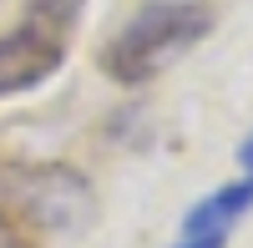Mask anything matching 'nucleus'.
Segmentation results:
<instances>
[{
  "mask_svg": "<svg viewBox=\"0 0 253 248\" xmlns=\"http://www.w3.org/2000/svg\"><path fill=\"white\" fill-rule=\"evenodd\" d=\"M238 167H243V172H253V132L238 142Z\"/></svg>",
  "mask_w": 253,
  "mask_h": 248,
  "instance_id": "obj_6",
  "label": "nucleus"
},
{
  "mask_svg": "<svg viewBox=\"0 0 253 248\" xmlns=\"http://www.w3.org/2000/svg\"><path fill=\"white\" fill-rule=\"evenodd\" d=\"M0 248H31L26 238H15V233H5V228H0Z\"/></svg>",
  "mask_w": 253,
  "mask_h": 248,
  "instance_id": "obj_7",
  "label": "nucleus"
},
{
  "mask_svg": "<svg viewBox=\"0 0 253 248\" xmlns=\"http://www.w3.org/2000/svg\"><path fill=\"white\" fill-rule=\"evenodd\" d=\"M81 0H36L20 26L0 31V101L36 91L46 76L61 71L71 51V26H76Z\"/></svg>",
  "mask_w": 253,
  "mask_h": 248,
  "instance_id": "obj_2",
  "label": "nucleus"
},
{
  "mask_svg": "<svg viewBox=\"0 0 253 248\" xmlns=\"http://www.w3.org/2000/svg\"><path fill=\"white\" fill-rule=\"evenodd\" d=\"M248 213H253V172L223 182V188H213V193H203L193 208L182 213L177 238H228Z\"/></svg>",
  "mask_w": 253,
  "mask_h": 248,
  "instance_id": "obj_3",
  "label": "nucleus"
},
{
  "mask_svg": "<svg viewBox=\"0 0 253 248\" xmlns=\"http://www.w3.org/2000/svg\"><path fill=\"white\" fill-rule=\"evenodd\" d=\"M213 26L218 10L208 0H142L101 46V71L117 86H147L172 61H182L198 41H208Z\"/></svg>",
  "mask_w": 253,
  "mask_h": 248,
  "instance_id": "obj_1",
  "label": "nucleus"
},
{
  "mask_svg": "<svg viewBox=\"0 0 253 248\" xmlns=\"http://www.w3.org/2000/svg\"><path fill=\"white\" fill-rule=\"evenodd\" d=\"M61 182H66V172L61 167H41V172H26V203L20 208L26 213H36L41 223H51V228H71V218H66V208H61Z\"/></svg>",
  "mask_w": 253,
  "mask_h": 248,
  "instance_id": "obj_4",
  "label": "nucleus"
},
{
  "mask_svg": "<svg viewBox=\"0 0 253 248\" xmlns=\"http://www.w3.org/2000/svg\"><path fill=\"white\" fill-rule=\"evenodd\" d=\"M167 248H228V238H172Z\"/></svg>",
  "mask_w": 253,
  "mask_h": 248,
  "instance_id": "obj_5",
  "label": "nucleus"
}]
</instances>
